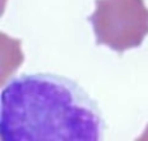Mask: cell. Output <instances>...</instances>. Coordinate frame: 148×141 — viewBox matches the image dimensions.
<instances>
[{"label":"cell","mask_w":148,"mask_h":141,"mask_svg":"<svg viewBox=\"0 0 148 141\" xmlns=\"http://www.w3.org/2000/svg\"><path fill=\"white\" fill-rule=\"evenodd\" d=\"M101 128L96 102L65 77L22 75L3 88V141H97Z\"/></svg>","instance_id":"6da1fadb"},{"label":"cell","mask_w":148,"mask_h":141,"mask_svg":"<svg viewBox=\"0 0 148 141\" xmlns=\"http://www.w3.org/2000/svg\"><path fill=\"white\" fill-rule=\"evenodd\" d=\"M88 17L96 44L123 53L136 48L148 35V8L144 0H95Z\"/></svg>","instance_id":"7a4b0ae2"}]
</instances>
